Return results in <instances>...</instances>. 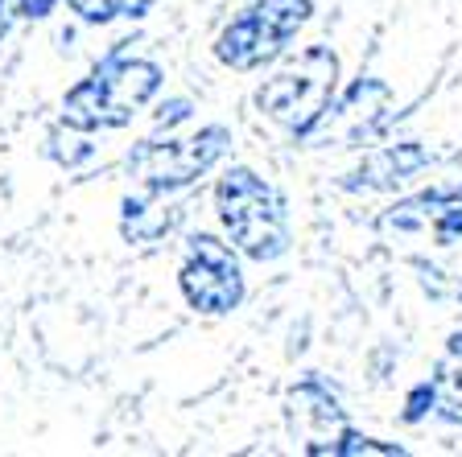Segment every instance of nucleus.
<instances>
[{
	"instance_id": "nucleus-8",
	"label": "nucleus",
	"mask_w": 462,
	"mask_h": 457,
	"mask_svg": "<svg viewBox=\"0 0 462 457\" xmlns=\"http://www.w3.org/2000/svg\"><path fill=\"white\" fill-rule=\"evenodd\" d=\"M384 227L401 235H425L438 248L462 243V190H433L401 202L384 215Z\"/></svg>"
},
{
	"instance_id": "nucleus-10",
	"label": "nucleus",
	"mask_w": 462,
	"mask_h": 457,
	"mask_svg": "<svg viewBox=\"0 0 462 457\" xmlns=\"http://www.w3.org/2000/svg\"><path fill=\"white\" fill-rule=\"evenodd\" d=\"M70 5H75V13H83L87 21H112V17H120V13L144 9L141 0H70Z\"/></svg>"
},
{
	"instance_id": "nucleus-15",
	"label": "nucleus",
	"mask_w": 462,
	"mask_h": 457,
	"mask_svg": "<svg viewBox=\"0 0 462 457\" xmlns=\"http://www.w3.org/2000/svg\"><path fill=\"white\" fill-rule=\"evenodd\" d=\"M141 5H149V0H141Z\"/></svg>"
},
{
	"instance_id": "nucleus-12",
	"label": "nucleus",
	"mask_w": 462,
	"mask_h": 457,
	"mask_svg": "<svg viewBox=\"0 0 462 457\" xmlns=\"http://www.w3.org/2000/svg\"><path fill=\"white\" fill-rule=\"evenodd\" d=\"M446 400H450V408L462 412V371L446 375Z\"/></svg>"
},
{
	"instance_id": "nucleus-14",
	"label": "nucleus",
	"mask_w": 462,
	"mask_h": 457,
	"mask_svg": "<svg viewBox=\"0 0 462 457\" xmlns=\"http://www.w3.org/2000/svg\"><path fill=\"white\" fill-rule=\"evenodd\" d=\"M454 354H462V338H454Z\"/></svg>"
},
{
	"instance_id": "nucleus-3",
	"label": "nucleus",
	"mask_w": 462,
	"mask_h": 457,
	"mask_svg": "<svg viewBox=\"0 0 462 457\" xmlns=\"http://www.w3.org/2000/svg\"><path fill=\"white\" fill-rule=\"evenodd\" d=\"M215 202H219V219L227 227V235L252 260H273L289 248V227H285L281 198L252 169H231L219 181Z\"/></svg>"
},
{
	"instance_id": "nucleus-1",
	"label": "nucleus",
	"mask_w": 462,
	"mask_h": 457,
	"mask_svg": "<svg viewBox=\"0 0 462 457\" xmlns=\"http://www.w3.org/2000/svg\"><path fill=\"white\" fill-rule=\"evenodd\" d=\"M162 87V70L153 62H133V58H112L96 70L91 78L75 87L67 96V124L70 128H116L128 124L136 107H144L153 99V91Z\"/></svg>"
},
{
	"instance_id": "nucleus-4",
	"label": "nucleus",
	"mask_w": 462,
	"mask_h": 457,
	"mask_svg": "<svg viewBox=\"0 0 462 457\" xmlns=\"http://www.w3.org/2000/svg\"><path fill=\"white\" fill-rule=\"evenodd\" d=\"M306 17H310V0H260L240 21H231L223 29L219 58L236 70L260 67V62L281 54V46L306 25Z\"/></svg>"
},
{
	"instance_id": "nucleus-7",
	"label": "nucleus",
	"mask_w": 462,
	"mask_h": 457,
	"mask_svg": "<svg viewBox=\"0 0 462 457\" xmlns=\"http://www.w3.org/2000/svg\"><path fill=\"white\" fill-rule=\"evenodd\" d=\"M182 293L202 314H227V309L240 305L244 297L240 264L219 239L211 235L190 239V251H186L182 264Z\"/></svg>"
},
{
	"instance_id": "nucleus-11",
	"label": "nucleus",
	"mask_w": 462,
	"mask_h": 457,
	"mask_svg": "<svg viewBox=\"0 0 462 457\" xmlns=\"http://www.w3.org/2000/svg\"><path fill=\"white\" fill-rule=\"evenodd\" d=\"M330 453H401L396 445H375L372 437H359V433H346L338 445H330Z\"/></svg>"
},
{
	"instance_id": "nucleus-6",
	"label": "nucleus",
	"mask_w": 462,
	"mask_h": 457,
	"mask_svg": "<svg viewBox=\"0 0 462 457\" xmlns=\"http://www.w3.org/2000/svg\"><path fill=\"white\" fill-rule=\"evenodd\" d=\"M388 107H393L388 87L375 83V78H359L335 107H327V112L318 115L306 136L318 149H356V144L372 141L384 128Z\"/></svg>"
},
{
	"instance_id": "nucleus-13",
	"label": "nucleus",
	"mask_w": 462,
	"mask_h": 457,
	"mask_svg": "<svg viewBox=\"0 0 462 457\" xmlns=\"http://www.w3.org/2000/svg\"><path fill=\"white\" fill-rule=\"evenodd\" d=\"M9 33V0H0V38Z\"/></svg>"
},
{
	"instance_id": "nucleus-2",
	"label": "nucleus",
	"mask_w": 462,
	"mask_h": 457,
	"mask_svg": "<svg viewBox=\"0 0 462 457\" xmlns=\"http://www.w3.org/2000/svg\"><path fill=\"white\" fill-rule=\"evenodd\" d=\"M338 62L327 46H310L298 58H289L285 67L256 91V107L269 120L293 128V133H310L318 115L330 107L335 96Z\"/></svg>"
},
{
	"instance_id": "nucleus-5",
	"label": "nucleus",
	"mask_w": 462,
	"mask_h": 457,
	"mask_svg": "<svg viewBox=\"0 0 462 457\" xmlns=\"http://www.w3.org/2000/svg\"><path fill=\"white\" fill-rule=\"evenodd\" d=\"M227 152L223 128H202L186 141H149L128 157V169L149 186V190H178L199 173H207Z\"/></svg>"
},
{
	"instance_id": "nucleus-9",
	"label": "nucleus",
	"mask_w": 462,
	"mask_h": 457,
	"mask_svg": "<svg viewBox=\"0 0 462 457\" xmlns=\"http://www.w3.org/2000/svg\"><path fill=\"white\" fill-rule=\"evenodd\" d=\"M425 165V152L417 149V144H396V149H384V152H375L372 161H364L356 169V186H396V181H404L413 169H421Z\"/></svg>"
}]
</instances>
